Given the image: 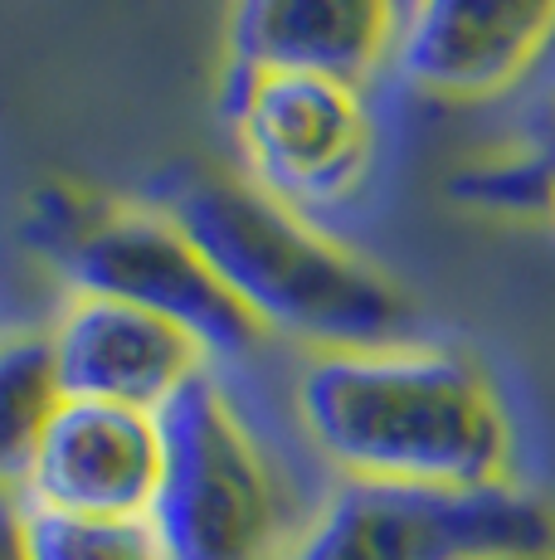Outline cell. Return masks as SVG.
<instances>
[{"instance_id":"4","label":"cell","mask_w":555,"mask_h":560,"mask_svg":"<svg viewBox=\"0 0 555 560\" xmlns=\"http://www.w3.org/2000/svg\"><path fill=\"white\" fill-rule=\"evenodd\" d=\"M25 244L73 293L152 307L190 327L220 365L263 347V331L224 293L200 249L152 200H127L79 180H49L25 205Z\"/></svg>"},{"instance_id":"3","label":"cell","mask_w":555,"mask_h":560,"mask_svg":"<svg viewBox=\"0 0 555 560\" xmlns=\"http://www.w3.org/2000/svg\"><path fill=\"white\" fill-rule=\"evenodd\" d=\"M162 439L152 526L170 560H283L332 488V478L307 472L322 458H297L229 385L224 365L200 371L162 409Z\"/></svg>"},{"instance_id":"14","label":"cell","mask_w":555,"mask_h":560,"mask_svg":"<svg viewBox=\"0 0 555 560\" xmlns=\"http://www.w3.org/2000/svg\"><path fill=\"white\" fill-rule=\"evenodd\" d=\"M487 560H555V551H517V556H487Z\"/></svg>"},{"instance_id":"12","label":"cell","mask_w":555,"mask_h":560,"mask_svg":"<svg viewBox=\"0 0 555 560\" xmlns=\"http://www.w3.org/2000/svg\"><path fill=\"white\" fill-rule=\"evenodd\" d=\"M25 560H170L152 516H73L20 502Z\"/></svg>"},{"instance_id":"1","label":"cell","mask_w":555,"mask_h":560,"mask_svg":"<svg viewBox=\"0 0 555 560\" xmlns=\"http://www.w3.org/2000/svg\"><path fill=\"white\" fill-rule=\"evenodd\" d=\"M293 415L332 478L404 488H507L521 482L517 419L493 371L444 341L303 357Z\"/></svg>"},{"instance_id":"13","label":"cell","mask_w":555,"mask_h":560,"mask_svg":"<svg viewBox=\"0 0 555 560\" xmlns=\"http://www.w3.org/2000/svg\"><path fill=\"white\" fill-rule=\"evenodd\" d=\"M0 560H25V546H20V498L15 492H0Z\"/></svg>"},{"instance_id":"6","label":"cell","mask_w":555,"mask_h":560,"mask_svg":"<svg viewBox=\"0 0 555 560\" xmlns=\"http://www.w3.org/2000/svg\"><path fill=\"white\" fill-rule=\"evenodd\" d=\"M555 551V508L527 482L404 488L332 478L283 560H487Z\"/></svg>"},{"instance_id":"16","label":"cell","mask_w":555,"mask_h":560,"mask_svg":"<svg viewBox=\"0 0 555 560\" xmlns=\"http://www.w3.org/2000/svg\"><path fill=\"white\" fill-rule=\"evenodd\" d=\"M404 10H410V0H404Z\"/></svg>"},{"instance_id":"2","label":"cell","mask_w":555,"mask_h":560,"mask_svg":"<svg viewBox=\"0 0 555 560\" xmlns=\"http://www.w3.org/2000/svg\"><path fill=\"white\" fill-rule=\"evenodd\" d=\"M146 200L186 230L263 341L322 357L414 337V298L386 268L263 196L244 171L186 161L162 171Z\"/></svg>"},{"instance_id":"15","label":"cell","mask_w":555,"mask_h":560,"mask_svg":"<svg viewBox=\"0 0 555 560\" xmlns=\"http://www.w3.org/2000/svg\"><path fill=\"white\" fill-rule=\"evenodd\" d=\"M546 214L555 220V142H551V210H546Z\"/></svg>"},{"instance_id":"10","label":"cell","mask_w":555,"mask_h":560,"mask_svg":"<svg viewBox=\"0 0 555 560\" xmlns=\"http://www.w3.org/2000/svg\"><path fill=\"white\" fill-rule=\"evenodd\" d=\"M404 30V0H229L224 54L234 69H317L370 83Z\"/></svg>"},{"instance_id":"8","label":"cell","mask_w":555,"mask_h":560,"mask_svg":"<svg viewBox=\"0 0 555 560\" xmlns=\"http://www.w3.org/2000/svg\"><path fill=\"white\" fill-rule=\"evenodd\" d=\"M45 341L59 395L146 409V415H162L200 371L220 365L205 341L180 322L88 293H73L63 303Z\"/></svg>"},{"instance_id":"5","label":"cell","mask_w":555,"mask_h":560,"mask_svg":"<svg viewBox=\"0 0 555 560\" xmlns=\"http://www.w3.org/2000/svg\"><path fill=\"white\" fill-rule=\"evenodd\" d=\"M224 117L244 176L287 210H341L370 186L380 127L370 83L317 69H224Z\"/></svg>"},{"instance_id":"11","label":"cell","mask_w":555,"mask_h":560,"mask_svg":"<svg viewBox=\"0 0 555 560\" xmlns=\"http://www.w3.org/2000/svg\"><path fill=\"white\" fill-rule=\"evenodd\" d=\"M59 400L45 331L0 337V492H20L39 424Z\"/></svg>"},{"instance_id":"7","label":"cell","mask_w":555,"mask_h":560,"mask_svg":"<svg viewBox=\"0 0 555 560\" xmlns=\"http://www.w3.org/2000/svg\"><path fill=\"white\" fill-rule=\"evenodd\" d=\"M162 468V415L59 395L15 498L73 516H152Z\"/></svg>"},{"instance_id":"9","label":"cell","mask_w":555,"mask_h":560,"mask_svg":"<svg viewBox=\"0 0 555 560\" xmlns=\"http://www.w3.org/2000/svg\"><path fill=\"white\" fill-rule=\"evenodd\" d=\"M555 39V0H410L394 45L404 89L487 103L521 83Z\"/></svg>"}]
</instances>
